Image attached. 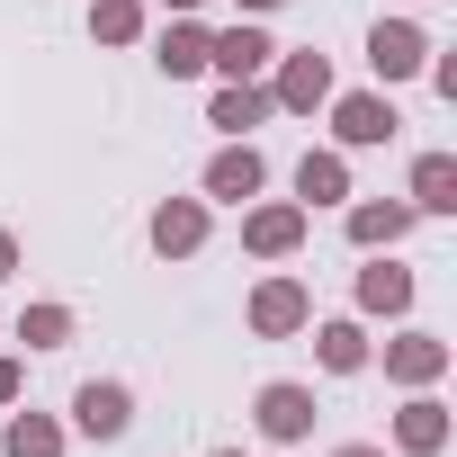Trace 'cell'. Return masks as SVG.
<instances>
[{
  "label": "cell",
  "mask_w": 457,
  "mask_h": 457,
  "mask_svg": "<svg viewBox=\"0 0 457 457\" xmlns=\"http://www.w3.org/2000/svg\"><path fill=\"white\" fill-rule=\"evenodd\" d=\"M323 108H332V144H341V153H368V144H395V126H403L386 90H332Z\"/></svg>",
  "instance_id": "obj_1"
},
{
  "label": "cell",
  "mask_w": 457,
  "mask_h": 457,
  "mask_svg": "<svg viewBox=\"0 0 457 457\" xmlns=\"http://www.w3.org/2000/svg\"><path fill=\"white\" fill-rule=\"evenodd\" d=\"M243 252H252V261H296V252H305V206H296V197L243 206Z\"/></svg>",
  "instance_id": "obj_2"
},
{
  "label": "cell",
  "mask_w": 457,
  "mask_h": 457,
  "mask_svg": "<svg viewBox=\"0 0 457 457\" xmlns=\"http://www.w3.org/2000/svg\"><path fill=\"white\" fill-rule=\"evenodd\" d=\"M332 99V63L314 54V46H296V54H278L270 63V108H287V117H314Z\"/></svg>",
  "instance_id": "obj_3"
},
{
  "label": "cell",
  "mask_w": 457,
  "mask_h": 457,
  "mask_svg": "<svg viewBox=\"0 0 457 457\" xmlns=\"http://www.w3.org/2000/svg\"><path fill=\"white\" fill-rule=\"evenodd\" d=\"M278 63V46L261 37V19H234V28H206V72H224V81H261Z\"/></svg>",
  "instance_id": "obj_4"
},
{
  "label": "cell",
  "mask_w": 457,
  "mask_h": 457,
  "mask_svg": "<svg viewBox=\"0 0 457 457\" xmlns=\"http://www.w3.org/2000/svg\"><path fill=\"white\" fill-rule=\"evenodd\" d=\"M305 323H314L305 278H287V270H278V278H261V287H252V332H261V341H296Z\"/></svg>",
  "instance_id": "obj_5"
},
{
  "label": "cell",
  "mask_w": 457,
  "mask_h": 457,
  "mask_svg": "<svg viewBox=\"0 0 457 457\" xmlns=\"http://www.w3.org/2000/svg\"><path fill=\"white\" fill-rule=\"evenodd\" d=\"M448 359H457V350H448L439 332H395V341H386V386L421 395V386H439V377H448Z\"/></svg>",
  "instance_id": "obj_6"
},
{
  "label": "cell",
  "mask_w": 457,
  "mask_h": 457,
  "mask_svg": "<svg viewBox=\"0 0 457 457\" xmlns=\"http://www.w3.org/2000/svg\"><path fill=\"white\" fill-rule=\"evenodd\" d=\"M252 421H261L270 439H305V430L323 421V403H314V386H296V377H270V386L252 395Z\"/></svg>",
  "instance_id": "obj_7"
},
{
  "label": "cell",
  "mask_w": 457,
  "mask_h": 457,
  "mask_svg": "<svg viewBox=\"0 0 457 457\" xmlns=\"http://www.w3.org/2000/svg\"><path fill=\"white\" fill-rule=\"evenodd\" d=\"M421 63H430V37H421L412 19H377V28H368V72H377V81H412Z\"/></svg>",
  "instance_id": "obj_8"
},
{
  "label": "cell",
  "mask_w": 457,
  "mask_h": 457,
  "mask_svg": "<svg viewBox=\"0 0 457 457\" xmlns=\"http://www.w3.org/2000/svg\"><path fill=\"white\" fill-rule=\"evenodd\" d=\"M72 430H81V439H126V430H135V395H126L117 377H90V386L72 395Z\"/></svg>",
  "instance_id": "obj_9"
},
{
  "label": "cell",
  "mask_w": 457,
  "mask_h": 457,
  "mask_svg": "<svg viewBox=\"0 0 457 457\" xmlns=\"http://www.w3.org/2000/svg\"><path fill=\"white\" fill-rule=\"evenodd\" d=\"M261 188H270V162L252 153V135H243V144H224V153L206 162V197H215V206H252Z\"/></svg>",
  "instance_id": "obj_10"
},
{
  "label": "cell",
  "mask_w": 457,
  "mask_h": 457,
  "mask_svg": "<svg viewBox=\"0 0 457 457\" xmlns=\"http://www.w3.org/2000/svg\"><path fill=\"white\" fill-rule=\"evenodd\" d=\"M144 234H153L162 261H197V252H206V197H162Z\"/></svg>",
  "instance_id": "obj_11"
},
{
  "label": "cell",
  "mask_w": 457,
  "mask_h": 457,
  "mask_svg": "<svg viewBox=\"0 0 457 457\" xmlns=\"http://www.w3.org/2000/svg\"><path fill=\"white\" fill-rule=\"evenodd\" d=\"M261 117H270V81H224V90L206 99V126H215L224 144H243Z\"/></svg>",
  "instance_id": "obj_12"
},
{
  "label": "cell",
  "mask_w": 457,
  "mask_h": 457,
  "mask_svg": "<svg viewBox=\"0 0 457 457\" xmlns=\"http://www.w3.org/2000/svg\"><path fill=\"white\" fill-rule=\"evenodd\" d=\"M412 224H421V215H412L403 197H359V206H350V243H359V252H395Z\"/></svg>",
  "instance_id": "obj_13"
},
{
  "label": "cell",
  "mask_w": 457,
  "mask_h": 457,
  "mask_svg": "<svg viewBox=\"0 0 457 457\" xmlns=\"http://www.w3.org/2000/svg\"><path fill=\"white\" fill-rule=\"evenodd\" d=\"M359 314H412V270L395 252H368L359 270Z\"/></svg>",
  "instance_id": "obj_14"
},
{
  "label": "cell",
  "mask_w": 457,
  "mask_h": 457,
  "mask_svg": "<svg viewBox=\"0 0 457 457\" xmlns=\"http://www.w3.org/2000/svg\"><path fill=\"white\" fill-rule=\"evenodd\" d=\"M395 448H403V457H439V448H448V403H439L430 386L395 412Z\"/></svg>",
  "instance_id": "obj_15"
},
{
  "label": "cell",
  "mask_w": 457,
  "mask_h": 457,
  "mask_svg": "<svg viewBox=\"0 0 457 457\" xmlns=\"http://www.w3.org/2000/svg\"><path fill=\"white\" fill-rule=\"evenodd\" d=\"M341 197H350V153H341V144L305 153V162H296V206H341Z\"/></svg>",
  "instance_id": "obj_16"
},
{
  "label": "cell",
  "mask_w": 457,
  "mask_h": 457,
  "mask_svg": "<svg viewBox=\"0 0 457 457\" xmlns=\"http://www.w3.org/2000/svg\"><path fill=\"white\" fill-rule=\"evenodd\" d=\"M403 206H412V215H457V153H421Z\"/></svg>",
  "instance_id": "obj_17"
},
{
  "label": "cell",
  "mask_w": 457,
  "mask_h": 457,
  "mask_svg": "<svg viewBox=\"0 0 457 457\" xmlns=\"http://www.w3.org/2000/svg\"><path fill=\"white\" fill-rule=\"evenodd\" d=\"M314 359H323L332 377H359V368H368L377 350H368V332H359L350 314H332V323H314Z\"/></svg>",
  "instance_id": "obj_18"
},
{
  "label": "cell",
  "mask_w": 457,
  "mask_h": 457,
  "mask_svg": "<svg viewBox=\"0 0 457 457\" xmlns=\"http://www.w3.org/2000/svg\"><path fill=\"white\" fill-rule=\"evenodd\" d=\"M63 421L54 412H10V430H0V448H10V457H63Z\"/></svg>",
  "instance_id": "obj_19"
},
{
  "label": "cell",
  "mask_w": 457,
  "mask_h": 457,
  "mask_svg": "<svg viewBox=\"0 0 457 457\" xmlns=\"http://www.w3.org/2000/svg\"><path fill=\"white\" fill-rule=\"evenodd\" d=\"M153 63H162L170 81L206 72V28H197V19H170V28H162V46H153Z\"/></svg>",
  "instance_id": "obj_20"
},
{
  "label": "cell",
  "mask_w": 457,
  "mask_h": 457,
  "mask_svg": "<svg viewBox=\"0 0 457 457\" xmlns=\"http://www.w3.org/2000/svg\"><path fill=\"white\" fill-rule=\"evenodd\" d=\"M144 19H153V0H90V37L99 46H135Z\"/></svg>",
  "instance_id": "obj_21"
},
{
  "label": "cell",
  "mask_w": 457,
  "mask_h": 457,
  "mask_svg": "<svg viewBox=\"0 0 457 457\" xmlns=\"http://www.w3.org/2000/svg\"><path fill=\"white\" fill-rule=\"evenodd\" d=\"M72 332H81L72 305H28V314H19V341H28V350H63Z\"/></svg>",
  "instance_id": "obj_22"
},
{
  "label": "cell",
  "mask_w": 457,
  "mask_h": 457,
  "mask_svg": "<svg viewBox=\"0 0 457 457\" xmlns=\"http://www.w3.org/2000/svg\"><path fill=\"white\" fill-rule=\"evenodd\" d=\"M19 395H28V368H19V359H0V403H19Z\"/></svg>",
  "instance_id": "obj_23"
},
{
  "label": "cell",
  "mask_w": 457,
  "mask_h": 457,
  "mask_svg": "<svg viewBox=\"0 0 457 457\" xmlns=\"http://www.w3.org/2000/svg\"><path fill=\"white\" fill-rule=\"evenodd\" d=\"M19 278V234H0V287Z\"/></svg>",
  "instance_id": "obj_24"
},
{
  "label": "cell",
  "mask_w": 457,
  "mask_h": 457,
  "mask_svg": "<svg viewBox=\"0 0 457 457\" xmlns=\"http://www.w3.org/2000/svg\"><path fill=\"white\" fill-rule=\"evenodd\" d=\"M234 10H243V19H270V10H287V0H234Z\"/></svg>",
  "instance_id": "obj_25"
},
{
  "label": "cell",
  "mask_w": 457,
  "mask_h": 457,
  "mask_svg": "<svg viewBox=\"0 0 457 457\" xmlns=\"http://www.w3.org/2000/svg\"><path fill=\"white\" fill-rule=\"evenodd\" d=\"M332 457H386V448H368V439H350V448H332Z\"/></svg>",
  "instance_id": "obj_26"
},
{
  "label": "cell",
  "mask_w": 457,
  "mask_h": 457,
  "mask_svg": "<svg viewBox=\"0 0 457 457\" xmlns=\"http://www.w3.org/2000/svg\"><path fill=\"white\" fill-rule=\"evenodd\" d=\"M197 10H206V0H170V19H197Z\"/></svg>",
  "instance_id": "obj_27"
},
{
  "label": "cell",
  "mask_w": 457,
  "mask_h": 457,
  "mask_svg": "<svg viewBox=\"0 0 457 457\" xmlns=\"http://www.w3.org/2000/svg\"><path fill=\"white\" fill-rule=\"evenodd\" d=\"M206 457H243V448H206Z\"/></svg>",
  "instance_id": "obj_28"
}]
</instances>
